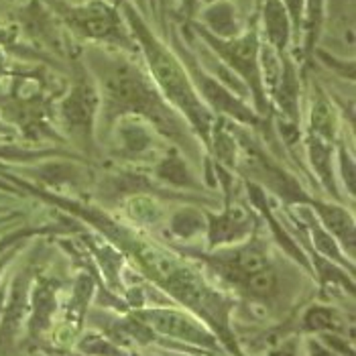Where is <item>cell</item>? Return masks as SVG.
Returning a JSON list of instances; mask_svg holds the SVG:
<instances>
[{"label": "cell", "instance_id": "cell-1", "mask_svg": "<svg viewBox=\"0 0 356 356\" xmlns=\"http://www.w3.org/2000/svg\"><path fill=\"white\" fill-rule=\"evenodd\" d=\"M127 51H106L92 47L86 51V67L92 74L100 94L98 124L110 127L120 116H138L147 120L159 135L186 157L193 159L202 145L188 127V122L167 104L149 74Z\"/></svg>", "mask_w": 356, "mask_h": 356}, {"label": "cell", "instance_id": "cell-2", "mask_svg": "<svg viewBox=\"0 0 356 356\" xmlns=\"http://www.w3.org/2000/svg\"><path fill=\"white\" fill-rule=\"evenodd\" d=\"M13 184H17L19 190L25 188L33 195L47 200L49 204H55V206L63 208L65 212L80 216L83 222L98 228L102 234L108 236L112 243L127 248L143 265V269L157 283H161L163 289H167L177 302L188 305L195 314H200L204 320H208L212 326H216L220 334H226V305L220 300V296H216L197 275L193 273L192 269L181 265L165 248L153 245L151 241L140 238L137 232H133L122 222L112 218L102 208H96L92 204L72 200L65 195H57L51 190L33 186V184H27L23 179H17V177H13Z\"/></svg>", "mask_w": 356, "mask_h": 356}, {"label": "cell", "instance_id": "cell-3", "mask_svg": "<svg viewBox=\"0 0 356 356\" xmlns=\"http://www.w3.org/2000/svg\"><path fill=\"white\" fill-rule=\"evenodd\" d=\"M122 17L143 54L149 78L157 86L167 104L188 122L202 147L210 151V135L218 116L202 102L186 65L175 55V51L169 45H165L155 35V31L147 25L145 17L138 13L135 4L124 2Z\"/></svg>", "mask_w": 356, "mask_h": 356}, {"label": "cell", "instance_id": "cell-4", "mask_svg": "<svg viewBox=\"0 0 356 356\" xmlns=\"http://www.w3.org/2000/svg\"><path fill=\"white\" fill-rule=\"evenodd\" d=\"M193 33L204 41V45L218 57V61L250 92L252 108L263 118L271 114V102L265 92L263 74H261V35L254 27L245 29L232 39H218L206 29L193 23Z\"/></svg>", "mask_w": 356, "mask_h": 356}, {"label": "cell", "instance_id": "cell-5", "mask_svg": "<svg viewBox=\"0 0 356 356\" xmlns=\"http://www.w3.org/2000/svg\"><path fill=\"white\" fill-rule=\"evenodd\" d=\"M49 6L65 27L86 41L102 43L127 54L135 51V39L124 23V17L106 0H88L82 4L49 0Z\"/></svg>", "mask_w": 356, "mask_h": 356}, {"label": "cell", "instance_id": "cell-6", "mask_svg": "<svg viewBox=\"0 0 356 356\" xmlns=\"http://www.w3.org/2000/svg\"><path fill=\"white\" fill-rule=\"evenodd\" d=\"M171 49L175 51V55L186 65V70H188V74L192 78L193 88L197 90L202 102L212 110L216 116L228 118V120L232 118L236 124L250 127V129H257V131H261L263 124H267V118H263L252 106H248L247 102L238 96V92L228 88L218 76L210 74L195 59V54L184 43V39H179L175 33L171 37Z\"/></svg>", "mask_w": 356, "mask_h": 356}, {"label": "cell", "instance_id": "cell-7", "mask_svg": "<svg viewBox=\"0 0 356 356\" xmlns=\"http://www.w3.org/2000/svg\"><path fill=\"white\" fill-rule=\"evenodd\" d=\"M57 114L65 135L78 143L86 153H92L96 147L94 138L100 114V94L86 63L74 61V80L57 106Z\"/></svg>", "mask_w": 356, "mask_h": 356}, {"label": "cell", "instance_id": "cell-8", "mask_svg": "<svg viewBox=\"0 0 356 356\" xmlns=\"http://www.w3.org/2000/svg\"><path fill=\"white\" fill-rule=\"evenodd\" d=\"M112 135L116 145V155L129 161H157L159 155V140L161 135L143 118L138 116H120L112 124Z\"/></svg>", "mask_w": 356, "mask_h": 356}, {"label": "cell", "instance_id": "cell-9", "mask_svg": "<svg viewBox=\"0 0 356 356\" xmlns=\"http://www.w3.org/2000/svg\"><path fill=\"white\" fill-rule=\"evenodd\" d=\"M137 318L149 330H157L165 336L192 342L197 346H208V348L214 346V336L188 314L175 309H143L138 312Z\"/></svg>", "mask_w": 356, "mask_h": 356}, {"label": "cell", "instance_id": "cell-10", "mask_svg": "<svg viewBox=\"0 0 356 356\" xmlns=\"http://www.w3.org/2000/svg\"><path fill=\"white\" fill-rule=\"evenodd\" d=\"M252 230V214L241 204H228L216 214H206V232L212 247L236 245Z\"/></svg>", "mask_w": 356, "mask_h": 356}, {"label": "cell", "instance_id": "cell-11", "mask_svg": "<svg viewBox=\"0 0 356 356\" xmlns=\"http://www.w3.org/2000/svg\"><path fill=\"white\" fill-rule=\"evenodd\" d=\"M257 15L261 19L263 31L261 41L279 55L287 54L293 43V27L281 0H261V4L257 6Z\"/></svg>", "mask_w": 356, "mask_h": 356}, {"label": "cell", "instance_id": "cell-12", "mask_svg": "<svg viewBox=\"0 0 356 356\" xmlns=\"http://www.w3.org/2000/svg\"><path fill=\"white\" fill-rule=\"evenodd\" d=\"M307 206L312 208V212L316 214V218L320 220V224L336 238V243L342 245L344 250H348L350 257H355V216L340 202H322L318 197H312Z\"/></svg>", "mask_w": 356, "mask_h": 356}, {"label": "cell", "instance_id": "cell-13", "mask_svg": "<svg viewBox=\"0 0 356 356\" xmlns=\"http://www.w3.org/2000/svg\"><path fill=\"white\" fill-rule=\"evenodd\" d=\"M267 96H269V102L273 100L281 108L285 120L300 124V76L289 54L281 57L279 78L273 83V88L267 92Z\"/></svg>", "mask_w": 356, "mask_h": 356}, {"label": "cell", "instance_id": "cell-14", "mask_svg": "<svg viewBox=\"0 0 356 356\" xmlns=\"http://www.w3.org/2000/svg\"><path fill=\"white\" fill-rule=\"evenodd\" d=\"M197 19L200 27L218 39H232L245 31V19L241 17L232 0H212L206 8L197 10Z\"/></svg>", "mask_w": 356, "mask_h": 356}, {"label": "cell", "instance_id": "cell-15", "mask_svg": "<svg viewBox=\"0 0 356 356\" xmlns=\"http://www.w3.org/2000/svg\"><path fill=\"white\" fill-rule=\"evenodd\" d=\"M305 151H307V161L312 165L314 175L320 181V186L336 202H340L342 193L338 192V181H336L338 175H336V163H334V145L307 133V137H305Z\"/></svg>", "mask_w": 356, "mask_h": 356}, {"label": "cell", "instance_id": "cell-16", "mask_svg": "<svg viewBox=\"0 0 356 356\" xmlns=\"http://www.w3.org/2000/svg\"><path fill=\"white\" fill-rule=\"evenodd\" d=\"M153 175L157 181L167 184L171 188L200 192V181L193 175L192 167L188 163V157L184 153H179L175 147L153 163Z\"/></svg>", "mask_w": 356, "mask_h": 356}, {"label": "cell", "instance_id": "cell-17", "mask_svg": "<svg viewBox=\"0 0 356 356\" xmlns=\"http://www.w3.org/2000/svg\"><path fill=\"white\" fill-rule=\"evenodd\" d=\"M29 293V275H19L10 287V293L4 303L2 312V324H0V342H10L19 330V324L23 320L25 307H27Z\"/></svg>", "mask_w": 356, "mask_h": 356}, {"label": "cell", "instance_id": "cell-18", "mask_svg": "<svg viewBox=\"0 0 356 356\" xmlns=\"http://www.w3.org/2000/svg\"><path fill=\"white\" fill-rule=\"evenodd\" d=\"M309 135H316L332 145L336 143L338 124H336L334 106L330 104L328 98L322 92L316 94V98L312 100V106H309Z\"/></svg>", "mask_w": 356, "mask_h": 356}, {"label": "cell", "instance_id": "cell-19", "mask_svg": "<svg viewBox=\"0 0 356 356\" xmlns=\"http://www.w3.org/2000/svg\"><path fill=\"white\" fill-rule=\"evenodd\" d=\"M324 19H326V0H307L305 4V21H303V33H305V45H303V55L305 59H309L318 39L322 35L324 27Z\"/></svg>", "mask_w": 356, "mask_h": 356}, {"label": "cell", "instance_id": "cell-20", "mask_svg": "<svg viewBox=\"0 0 356 356\" xmlns=\"http://www.w3.org/2000/svg\"><path fill=\"white\" fill-rule=\"evenodd\" d=\"M55 307L54 289L49 283H39L33 291V318H31V330L33 334L41 332L49 326L51 314Z\"/></svg>", "mask_w": 356, "mask_h": 356}, {"label": "cell", "instance_id": "cell-21", "mask_svg": "<svg viewBox=\"0 0 356 356\" xmlns=\"http://www.w3.org/2000/svg\"><path fill=\"white\" fill-rule=\"evenodd\" d=\"M169 226H171V232L175 236H179V238H192L197 232L206 230V220L202 218V214H200L197 208L184 206V208H179L171 216Z\"/></svg>", "mask_w": 356, "mask_h": 356}, {"label": "cell", "instance_id": "cell-22", "mask_svg": "<svg viewBox=\"0 0 356 356\" xmlns=\"http://www.w3.org/2000/svg\"><path fill=\"white\" fill-rule=\"evenodd\" d=\"M243 285L247 287L248 293H252L257 298H269V296H273L275 289H277V277L269 267H265V269H261L257 273L248 275Z\"/></svg>", "mask_w": 356, "mask_h": 356}, {"label": "cell", "instance_id": "cell-23", "mask_svg": "<svg viewBox=\"0 0 356 356\" xmlns=\"http://www.w3.org/2000/svg\"><path fill=\"white\" fill-rule=\"evenodd\" d=\"M47 155H61V151L55 149H45V151H27V149H19V147H0V159L2 161H13V163H27V161H37L41 157Z\"/></svg>", "mask_w": 356, "mask_h": 356}, {"label": "cell", "instance_id": "cell-24", "mask_svg": "<svg viewBox=\"0 0 356 356\" xmlns=\"http://www.w3.org/2000/svg\"><path fill=\"white\" fill-rule=\"evenodd\" d=\"M338 167H340V179H342V184H344V190L355 197V192H356L355 159H353V155L346 151V147H344V145H340V147H338Z\"/></svg>", "mask_w": 356, "mask_h": 356}, {"label": "cell", "instance_id": "cell-25", "mask_svg": "<svg viewBox=\"0 0 356 356\" xmlns=\"http://www.w3.org/2000/svg\"><path fill=\"white\" fill-rule=\"evenodd\" d=\"M303 326L307 330H330L336 326V318H334V312L328 307H312L305 318H303Z\"/></svg>", "mask_w": 356, "mask_h": 356}, {"label": "cell", "instance_id": "cell-26", "mask_svg": "<svg viewBox=\"0 0 356 356\" xmlns=\"http://www.w3.org/2000/svg\"><path fill=\"white\" fill-rule=\"evenodd\" d=\"M283 8L289 15L291 27H293V41L298 43L302 39L303 33V21H305V4L307 0H281Z\"/></svg>", "mask_w": 356, "mask_h": 356}, {"label": "cell", "instance_id": "cell-27", "mask_svg": "<svg viewBox=\"0 0 356 356\" xmlns=\"http://www.w3.org/2000/svg\"><path fill=\"white\" fill-rule=\"evenodd\" d=\"M82 350L90 353V355L118 356V350H116L110 342L102 340V338H98V336H90V338H86V340L82 342Z\"/></svg>", "mask_w": 356, "mask_h": 356}, {"label": "cell", "instance_id": "cell-28", "mask_svg": "<svg viewBox=\"0 0 356 356\" xmlns=\"http://www.w3.org/2000/svg\"><path fill=\"white\" fill-rule=\"evenodd\" d=\"M29 234H33V230H19V232H13V234H6V236H2V238H0V254H2L6 248H10L13 245H17L19 241L27 238Z\"/></svg>", "mask_w": 356, "mask_h": 356}, {"label": "cell", "instance_id": "cell-29", "mask_svg": "<svg viewBox=\"0 0 356 356\" xmlns=\"http://www.w3.org/2000/svg\"><path fill=\"white\" fill-rule=\"evenodd\" d=\"M234 2V6H236V10L241 13V17L247 21L252 17V13L257 10V0H232Z\"/></svg>", "mask_w": 356, "mask_h": 356}, {"label": "cell", "instance_id": "cell-30", "mask_svg": "<svg viewBox=\"0 0 356 356\" xmlns=\"http://www.w3.org/2000/svg\"><path fill=\"white\" fill-rule=\"evenodd\" d=\"M179 4H181V10H184V15H186L188 21H192L193 17L197 15L200 0H179Z\"/></svg>", "mask_w": 356, "mask_h": 356}, {"label": "cell", "instance_id": "cell-31", "mask_svg": "<svg viewBox=\"0 0 356 356\" xmlns=\"http://www.w3.org/2000/svg\"><path fill=\"white\" fill-rule=\"evenodd\" d=\"M328 13L330 17H338V15H344L346 6H348V0H328Z\"/></svg>", "mask_w": 356, "mask_h": 356}, {"label": "cell", "instance_id": "cell-32", "mask_svg": "<svg viewBox=\"0 0 356 356\" xmlns=\"http://www.w3.org/2000/svg\"><path fill=\"white\" fill-rule=\"evenodd\" d=\"M15 135H17V129L10 122H6L0 114V137H15Z\"/></svg>", "mask_w": 356, "mask_h": 356}, {"label": "cell", "instance_id": "cell-33", "mask_svg": "<svg viewBox=\"0 0 356 356\" xmlns=\"http://www.w3.org/2000/svg\"><path fill=\"white\" fill-rule=\"evenodd\" d=\"M8 74V65H6V55H4V49L0 47V80Z\"/></svg>", "mask_w": 356, "mask_h": 356}, {"label": "cell", "instance_id": "cell-34", "mask_svg": "<svg viewBox=\"0 0 356 356\" xmlns=\"http://www.w3.org/2000/svg\"><path fill=\"white\" fill-rule=\"evenodd\" d=\"M312 356H332V355H330V350L322 348L320 344H312Z\"/></svg>", "mask_w": 356, "mask_h": 356}, {"label": "cell", "instance_id": "cell-35", "mask_svg": "<svg viewBox=\"0 0 356 356\" xmlns=\"http://www.w3.org/2000/svg\"><path fill=\"white\" fill-rule=\"evenodd\" d=\"M0 190H4V192H17V188H15V186H10V184H8V181H6V179H2V177H0Z\"/></svg>", "mask_w": 356, "mask_h": 356}, {"label": "cell", "instance_id": "cell-36", "mask_svg": "<svg viewBox=\"0 0 356 356\" xmlns=\"http://www.w3.org/2000/svg\"><path fill=\"white\" fill-rule=\"evenodd\" d=\"M4 303H6V289L0 285V318H2V312H4Z\"/></svg>", "mask_w": 356, "mask_h": 356}, {"label": "cell", "instance_id": "cell-37", "mask_svg": "<svg viewBox=\"0 0 356 356\" xmlns=\"http://www.w3.org/2000/svg\"><path fill=\"white\" fill-rule=\"evenodd\" d=\"M269 356H293L291 353H287V350H277V353H271Z\"/></svg>", "mask_w": 356, "mask_h": 356}, {"label": "cell", "instance_id": "cell-38", "mask_svg": "<svg viewBox=\"0 0 356 356\" xmlns=\"http://www.w3.org/2000/svg\"><path fill=\"white\" fill-rule=\"evenodd\" d=\"M159 4H161V8H165L169 4V0H159Z\"/></svg>", "mask_w": 356, "mask_h": 356}, {"label": "cell", "instance_id": "cell-39", "mask_svg": "<svg viewBox=\"0 0 356 356\" xmlns=\"http://www.w3.org/2000/svg\"><path fill=\"white\" fill-rule=\"evenodd\" d=\"M259 4H261V0H257V6H259ZM254 13H257V10H254Z\"/></svg>", "mask_w": 356, "mask_h": 356}, {"label": "cell", "instance_id": "cell-40", "mask_svg": "<svg viewBox=\"0 0 356 356\" xmlns=\"http://www.w3.org/2000/svg\"><path fill=\"white\" fill-rule=\"evenodd\" d=\"M200 2H202V0H200Z\"/></svg>", "mask_w": 356, "mask_h": 356}]
</instances>
